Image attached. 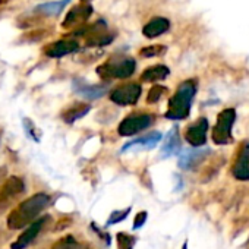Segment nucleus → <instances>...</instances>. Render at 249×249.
I'll use <instances>...</instances> for the list:
<instances>
[{
	"label": "nucleus",
	"instance_id": "obj_1",
	"mask_svg": "<svg viewBox=\"0 0 249 249\" xmlns=\"http://www.w3.org/2000/svg\"><path fill=\"white\" fill-rule=\"evenodd\" d=\"M50 204V196L47 194H36L25 201H22L17 208L11 211L8 215V227L11 230H19L31 224L37 217L43 213V210L47 208Z\"/></svg>",
	"mask_w": 249,
	"mask_h": 249
},
{
	"label": "nucleus",
	"instance_id": "obj_2",
	"mask_svg": "<svg viewBox=\"0 0 249 249\" xmlns=\"http://www.w3.org/2000/svg\"><path fill=\"white\" fill-rule=\"evenodd\" d=\"M196 88L198 85L195 79L183 81L169 101V110L166 111V117L172 120L186 119L191 113V103L196 94Z\"/></svg>",
	"mask_w": 249,
	"mask_h": 249
},
{
	"label": "nucleus",
	"instance_id": "obj_3",
	"mask_svg": "<svg viewBox=\"0 0 249 249\" xmlns=\"http://www.w3.org/2000/svg\"><path fill=\"white\" fill-rule=\"evenodd\" d=\"M137 62L132 57H111L103 65L97 68V73L101 79L110 81V79H126L135 73Z\"/></svg>",
	"mask_w": 249,
	"mask_h": 249
},
{
	"label": "nucleus",
	"instance_id": "obj_4",
	"mask_svg": "<svg viewBox=\"0 0 249 249\" xmlns=\"http://www.w3.org/2000/svg\"><path fill=\"white\" fill-rule=\"evenodd\" d=\"M236 120V110L233 107L224 108L217 116V123L214 124L211 140L217 145H226L233 141L231 138V128Z\"/></svg>",
	"mask_w": 249,
	"mask_h": 249
},
{
	"label": "nucleus",
	"instance_id": "obj_5",
	"mask_svg": "<svg viewBox=\"0 0 249 249\" xmlns=\"http://www.w3.org/2000/svg\"><path fill=\"white\" fill-rule=\"evenodd\" d=\"M154 119L156 117L153 114H150V113H134V114H129V116H126L120 122L119 128H117V132L122 137L137 135L141 131L148 129L153 124Z\"/></svg>",
	"mask_w": 249,
	"mask_h": 249
},
{
	"label": "nucleus",
	"instance_id": "obj_6",
	"mask_svg": "<svg viewBox=\"0 0 249 249\" xmlns=\"http://www.w3.org/2000/svg\"><path fill=\"white\" fill-rule=\"evenodd\" d=\"M142 94V88L137 82H128L123 85H117L110 92V100L117 106H134L138 103Z\"/></svg>",
	"mask_w": 249,
	"mask_h": 249
},
{
	"label": "nucleus",
	"instance_id": "obj_7",
	"mask_svg": "<svg viewBox=\"0 0 249 249\" xmlns=\"http://www.w3.org/2000/svg\"><path fill=\"white\" fill-rule=\"evenodd\" d=\"M25 185L24 180L18 176H11L9 179L5 180V183L0 186V214H2L8 205L24 192Z\"/></svg>",
	"mask_w": 249,
	"mask_h": 249
},
{
	"label": "nucleus",
	"instance_id": "obj_8",
	"mask_svg": "<svg viewBox=\"0 0 249 249\" xmlns=\"http://www.w3.org/2000/svg\"><path fill=\"white\" fill-rule=\"evenodd\" d=\"M49 218H50L49 215H44V217H40V218L34 220L31 224H28L27 229L12 243V249H25L27 246H30L37 239V236L40 234V231L43 230V227L46 226Z\"/></svg>",
	"mask_w": 249,
	"mask_h": 249
},
{
	"label": "nucleus",
	"instance_id": "obj_9",
	"mask_svg": "<svg viewBox=\"0 0 249 249\" xmlns=\"http://www.w3.org/2000/svg\"><path fill=\"white\" fill-rule=\"evenodd\" d=\"M207 132H208V120L205 117H199L196 122L186 128L185 131V140L192 147H201L207 142Z\"/></svg>",
	"mask_w": 249,
	"mask_h": 249
},
{
	"label": "nucleus",
	"instance_id": "obj_10",
	"mask_svg": "<svg viewBox=\"0 0 249 249\" xmlns=\"http://www.w3.org/2000/svg\"><path fill=\"white\" fill-rule=\"evenodd\" d=\"M231 175L237 180H249V141H245L231 166Z\"/></svg>",
	"mask_w": 249,
	"mask_h": 249
},
{
	"label": "nucleus",
	"instance_id": "obj_11",
	"mask_svg": "<svg viewBox=\"0 0 249 249\" xmlns=\"http://www.w3.org/2000/svg\"><path fill=\"white\" fill-rule=\"evenodd\" d=\"M92 15V6L82 2V5H78L75 8H72L66 18L63 19L62 27L63 28H75V27H82V24H85L89 17Z\"/></svg>",
	"mask_w": 249,
	"mask_h": 249
},
{
	"label": "nucleus",
	"instance_id": "obj_12",
	"mask_svg": "<svg viewBox=\"0 0 249 249\" xmlns=\"http://www.w3.org/2000/svg\"><path fill=\"white\" fill-rule=\"evenodd\" d=\"M161 134L160 132H150V134H147V135H144V137H141V138H137V140H134V141H131L129 144H126L123 148H122V151L124 153V151H134V150H151V148H154L159 142H160V140H161Z\"/></svg>",
	"mask_w": 249,
	"mask_h": 249
},
{
	"label": "nucleus",
	"instance_id": "obj_13",
	"mask_svg": "<svg viewBox=\"0 0 249 249\" xmlns=\"http://www.w3.org/2000/svg\"><path fill=\"white\" fill-rule=\"evenodd\" d=\"M79 44L76 40H60L46 47V54L49 57H63L66 54L78 52Z\"/></svg>",
	"mask_w": 249,
	"mask_h": 249
},
{
	"label": "nucleus",
	"instance_id": "obj_14",
	"mask_svg": "<svg viewBox=\"0 0 249 249\" xmlns=\"http://www.w3.org/2000/svg\"><path fill=\"white\" fill-rule=\"evenodd\" d=\"M170 28V21L161 17H157L154 19H151L147 25H144L142 28V34L147 38H156L159 36H163L164 33H167Z\"/></svg>",
	"mask_w": 249,
	"mask_h": 249
},
{
	"label": "nucleus",
	"instance_id": "obj_15",
	"mask_svg": "<svg viewBox=\"0 0 249 249\" xmlns=\"http://www.w3.org/2000/svg\"><path fill=\"white\" fill-rule=\"evenodd\" d=\"M210 154V150H192V151H188L185 154L180 156L179 159V166L185 170H189V169H195L198 164H201V161Z\"/></svg>",
	"mask_w": 249,
	"mask_h": 249
},
{
	"label": "nucleus",
	"instance_id": "obj_16",
	"mask_svg": "<svg viewBox=\"0 0 249 249\" xmlns=\"http://www.w3.org/2000/svg\"><path fill=\"white\" fill-rule=\"evenodd\" d=\"M73 89L82 95L84 98L88 100H95L103 97L107 92V87L106 85H88L85 82H75L73 84Z\"/></svg>",
	"mask_w": 249,
	"mask_h": 249
},
{
	"label": "nucleus",
	"instance_id": "obj_17",
	"mask_svg": "<svg viewBox=\"0 0 249 249\" xmlns=\"http://www.w3.org/2000/svg\"><path fill=\"white\" fill-rule=\"evenodd\" d=\"M180 151V137L178 128H172V131L166 135V141L161 148L163 157H170L176 156Z\"/></svg>",
	"mask_w": 249,
	"mask_h": 249
},
{
	"label": "nucleus",
	"instance_id": "obj_18",
	"mask_svg": "<svg viewBox=\"0 0 249 249\" xmlns=\"http://www.w3.org/2000/svg\"><path fill=\"white\" fill-rule=\"evenodd\" d=\"M170 73V69L164 65H154V66H150L147 68L142 75H141V81L142 82H159V81H163L169 76Z\"/></svg>",
	"mask_w": 249,
	"mask_h": 249
},
{
	"label": "nucleus",
	"instance_id": "obj_19",
	"mask_svg": "<svg viewBox=\"0 0 249 249\" xmlns=\"http://www.w3.org/2000/svg\"><path fill=\"white\" fill-rule=\"evenodd\" d=\"M89 110H91V107L88 104H75V106L69 107L68 110H65L62 117L66 123H73L75 120L84 117Z\"/></svg>",
	"mask_w": 249,
	"mask_h": 249
},
{
	"label": "nucleus",
	"instance_id": "obj_20",
	"mask_svg": "<svg viewBox=\"0 0 249 249\" xmlns=\"http://www.w3.org/2000/svg\"><path fill=\"white\" fill-rule=\"evenodd\" d=\"M71 2V0H59V2H50V3H44V5H40L36 11L40 12L41 15H46V17H53V15H59L65 8L66 5Z\"/></svg>",
	"mask_w": 249,
	"mask_h": 249
},
{
	"label": "nucleus",
	"instance_id": "obj_21",
	"mask_svg": "<svg viewBox=\"0 0 249 249\" xmlns=\"http://www.w3.org/2000/svg\"><path fill=\"white\" fill-rule=\"evenodd\" d=\"M113 38H114V36L106 34V31L98 33V34L87 37V46H89V47H103V46L110 44L113 41Z\"/></svg>",
	"mask_w": 249,
	"mask_h": 249
},
{
	"label": "nucleus",
	"instance_id": "obj_22",
	"mask_svg": "<svg viewBox=\"0 0 249 249\" xmlns=\"http://www.w3.org/2000/svg\"><path fill=\"white\" fill-rule=\"evenodd\" d=\"M52 249H89V248L82 243H78L75 240V237H72V236H65L63 239L57 240Z\"/></svg>",
	"mask_w": 249,
	"mask_h": 249
},
{
	"label": "nucleus",
	"instance_id": "obj_23",
	"mask_svg": "<svg viewBox=\"0 0 249 249\" xmlns=\"http://www.w3.org/2000/svg\"><path fill=\"white\" fill-rule=\"evenodd\" d=\"M167 94V88L164 85H160V84H154L151 87V89L148 91V95H147V103L148 104H156L161 100L163 95Z\"/></svg>",
	"mask_w": 249,
	"mask_h": 249
},
{
	"label": "nucleus",
	"instance_id": "obj_24",
	"mask_svg": "<svg viewBox=\"0 0 249 249\" xmlns=\"http://www.w3.org/2000/svg\"><path fill=\"white\" fill-rule=\"evenodd\" d=\"M117 248L119 249H134L135 245V237L131 236L129 233H117Z\"/></svg>",
	"mask_w": 249,
	"mask_h": 249
},
{
	"label": "nucleus",
	"instance_id": "obj_25",
	"mask_svg": "<svg viewBox=\"0 0 249 249\" xmlns=\"http://www.w3.org/2000/svg\"><path fill=\"white\" fill-rule=\"evenodd\" d=\"M167 50L166 46H161V44H156V46H150V47H144L140 54L144 56V57H154V56H161L164 52Z\"/></svg>",
	"mask_w": 249,
	"mask_h": 249
},
{
	"label": "nucleus",
	"instance_id": "obj_26",
	"mask_svg": "<svg viewBox=\"0 0 249 249\" xmlns=\"http://www.w3.org/2000/svg\"><path fill=\"white\" fill-rule=\"evenodd\" d=\"M131 213V207H128L126 210H123V211H114L111 215H110V220L107 221V224L110 226V224H116V223H119V221H122V220H124L128 217V214Z\"/></svg>",
	"mask_w": 249,
	"mask_h": 249
},
{
	"label": "nucleus",
	"instance_id": "obj_27",
	"mask_svg": "<svg viewBox=\"0 0 249 249\" xmlns=\"http://www.w3.org/2000/svg\"><path fill=\"white\" fill-rule=\"evenodd\" d=\"M145 220H147V213L145 211H141V213H138L137 214V217H135V223H134V229H140L144 223H145Z\"/></svg>",
	"mask_w": 249,
	"mask_h": 249
},
{
	"label": "nucleus",
	"instance_id": "obj_28",
	"mask_svg": "<svg viewBox=\"0 0 249 249\" xmlns=\"http://www.w3.org/2000/svg\"><path fill=\"white\" fill-rule=\"evenodd\" d=\"M82 2H85V3H88V2H89V0H82Z\"/></svg>",
	"mask_w": 249,
	"mask_h": 249
},
{
	"label": "nucleus",
	"instance_id": "obj_29",
	"mask_svg": "<svg viewBox=\"0 0 249 249\" xmlns=\"http://www.w3.org/2000/svg\"><path fill=\"white\" fill-rule=\"evenodd\" d=\"M183 249H186V243H185V245H183Z\"/></svg>",
	"mask_w": 249,
	"mask_h": 249
}]
</instances>
